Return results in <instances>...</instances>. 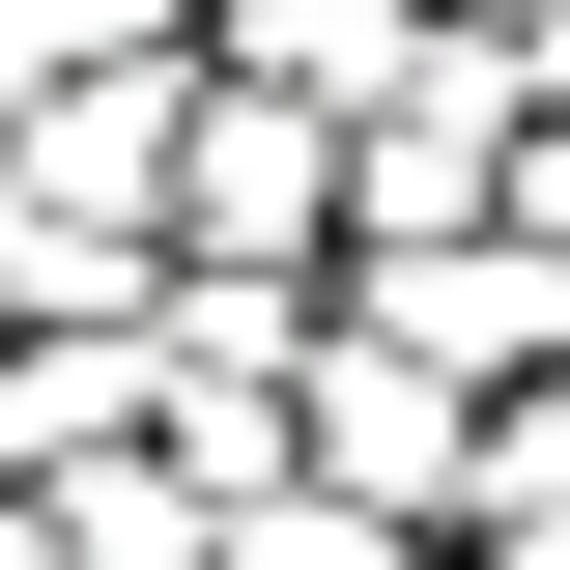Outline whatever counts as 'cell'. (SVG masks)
<instances>
[{
    "label": "cell",
    "instance_id": "cell-3",
    "mask_svg": "<svg viewBox=\"0 0 570 570\" xmlns=\"http://www.w3.org/2000/svg\"><path fill=\"white\" fill-rule=\"evenodd\" d=\"M428 58H456L428 0H257V29H228V86H285V115H400Z\"/></svg>",
    "mask_w": 570,
    "mask_h": 570
},
{
    "label": "cell",
    "instance_id": "cell-4",
    "mask_svg": "<svg viewBox=\"0 0 570 570\" xmlns=\"http://www.w3.org/2000/svg\"><path fill=\"white\" fill-rule=\"evenodd\" d=\"M115 58H142V0H0V142L58 115V86H115Z\"/></svg>",
    "mask_w": 570,
    "mask_h": 570
},
{
    "label": "cell",
    "instance_id": "cell-1",
    "mask_svg": "<svg viewBox=\"0 0 570 570\" xmlns=\"http://www.w3.org/2000/svg\"><path fill=\"white\" fill-rule=\"evenodd\" d=\"M371 343H400V371H570V228H485V257H371Z\"/></svg>",
    "mask_w": 570,
    "mask_h": 570
},
{
    "label": "cell",
    "instance_id": "cell-5",
    "mask_svg": "<svg viewBox=\"0 0 570 570\" xmlns=\"http://www.w3.org/2000/svg\"><path fill=\"white\" fill-rule=\"evenodd\" d=\"M456 513H485V570H570V400L485 428V485H456Z\"/></svg>",
    "mask_w": 570,
    "mask_h": 570
},
{
    "label": "cell",
    "instance_id": "cell-2",
    "mask_svg": "<svg viewBox=\"0 0 570 570\" xmlns=\"http://www.w3.org/2000/svg\"><path fill=\"white\" fill-rule=\"evenodd\" d=\"M171 200H200V285L285 257V228H314V115H285V86H200V115H171Z\"/></svg>",
    "mask_w": 570,
    "mask_h": 570
}]
</instances>
